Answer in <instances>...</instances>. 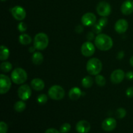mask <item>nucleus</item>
Listing matches in <instances>:
<instances>
[{
    "label": "nucleus",
    "instance_id": "1",
    "mask_svg": "<svg viewBox=\"0 0 133 133\" xmlns=\"http://www.w3.org/2000/svg\"><path fill=\"white\" fill-rule=\"evenodd\" d=\"M95 45L99 50L108 51L112 47V39L106 34H99L95 38Z\"/></svg>",
    "mask_w": 133,
    "mask_h": 133
},
{
    "label": "nucleus",
    "instance_id": "2",
    "mask_svg": "<svg viewBox=\"0 0 133 133\" xmlns=\"http://www.w3.org/2000/svg\"><path fill=\"white\" fill-rule=\"evenodd\" d=\"M102 63L97 58H92L87 64V70L90 75H97L102 70Z\"/></svg>",
    "mask_w": 133,
    "mask_h": 133
},
{
    "label": "nucleus",
    "instance_id": "3",
    "mask_svg": "<svg viewBox=\"0 0 133 133\" xmlns=\"http://www.w3.org/2000/svg\"><path fill=\"white\" fill-rule=\"evenodd\" d=\"M49 38L46 34L40 32L36 35L34 38V46L38 50H44L48 47Z\"/></svg>",
    "mask_w": 133,
    "mask_h": 133
},
{
    "label": "nucleus",
    "instance_id": "4",
    "mask_svg": "<svg viewBox=\"0 0 133 133\" xmlns=\"http://www.w3.org/2000/svg\"><path fill=\"white\" fill-rule=\"evenodd\" d=\"M11 79L13 83L17 84L24 83L27 79V74L23 69L17 68L14 69L11 74Z\"/></svg>",
    "mask_w": 133,
    "mask_h": 133
},
{
    "label": "nucleus",
    "instance_id": "5",
    "mask_svg": "<svg viewBox=\"0 0 133 133\" xmlns=\"http://www.w3.org/2000/svg\"><path fill=\"white\" fill-rule=\"evenodd\" d=\"M49 97L54 100H61L65 96V91L62 87L59 85L52 86L48 90Z\"/></svg>",
    "mask_w": 133,
    "mask_h": 133
},
{
    "label": "nucleus",
    "instance_id": "6",
    "mask_svg": "<svg viewBox=\"0 0 133 133\" xmlns=\"http://www.w3.org/2000/svg\"><path fill=\"white\" fill-rule=\"evenodd\" d=\"M11 87L10 79L4 74L0 75V94H5L7 93Z\"/></svg>",
    "mask_w": 133,
    "mask_h": 133
},
{
    "label": "nucleus",
    "instance_id": "7",
    "mask_svg": "<svg viewBox=\"0 0 133 133\" xmlns=\"http://www.w3.org/2000/svg\"><path fill=\"white\" fill-rule=\"evenodd\" d=\"M96 10L99 15L103 17H106L110 15L111 12V6L109 3L106 1H101L97 5Z\"/></svg>",
    "mask_w": 133,
    "mask_h": 133
},
{
    "label": "nucleus",
    "instance_id": "8",
    "mask_svg": "<svg viewBox=\"0 0 133 133\" xmlns=\"http://www.w3.org/2000/svg\"><path fill=\"white\" fill-rule=\"evenodd\" d=\"M81 53L86 57H89L93 55L95 53V47L90 42H86L82 45Z\"/></svg>",
    "mask_w": 133,
    "mask_h": 133
},
{
    "label": "nucleus",
    "instance_id": "9",
    "mask_svg": "<svg viewBox=\"0 0 133 133\" xmlns=\"http://www.w3.org/2000/svg\"><path fill=\"white\" fill-rule=\"evenodd\" d=\"M18 94L19 98L23 101L29 99L31 96V89L27 84L22 85L18 90Z\"/></svg>",
    "mask_w": 133,
    "mask_h": 133
},
{
    "label": "nucleus",
    "instance_id": "10",
    "mask_svg": "<svg viewBox=\"0 0 133 133\" xmlns=\"http://www.w3.org/2000/svg\"><path fill=\"white\" fill-rule=\"evenodd\" d=\"M13 17L18 21H22L26 17V11L21 6H15L11 9Z\"/></svg>",
    "mask_w": 133,
    "mask_h": 133
},
{
    "label": "nucleus",
    "instance_id": "11",
    "mask_svg": "<svg viewBox=\"0 0 133 133\" xmlns=\"http://www.w3.org/2000/svg\"><path fill=\"white\" fill-rule=\"evenodd\" d=\"M125 78L124 71L120 69L116 70L112 73L110 75V80L114 84H119L122 83Z\"/></svg>",
    "mask_w": 133,
    "mask_h": 133
},
{
    "label": "nucleus",
    "instance_id": "12",
    "mask_svg": "<svg viewBox=\"0 0 133 133\" xmlns=\"http://www.w3.org/2000/svg\"><path fill=\"white\" fill-rule=\"evenodd\" d=\"M96 16L92 12H87L82 16L81 22L85 26H92L96 23Z\"/></svg>",
    "mask_w": 133,
    "mask_h": 133
},
{
    "label": "nucleus",
    "instance_id": "13",
    "mask_svg": "<svg viewBox=\"0 0 133 133\" xmlns=\"http://www.w3.org/2000/svg\"><path fill=\"white\" fill-rule=\"evenodd\" d=\"M116 121L113 118H108L105 119L102 123V128L104 131H112L116 127Z\"/></svg>",
    "mask_w": 133,
    "mask_h": 133
},
{
    "label": "nucleus",
    "instance_id": "14",
    "mask_svg": "<svg viewBox=\"0 0 133 133\" xmlns=\"http://www.w3.org/2000/svg\"><path fill=\"white\" fill-rule=\"evenodd\" d=\"M128 22L124 19H118L116 23L115 26H114V29H115L116 31L119 34L125 32L128 29Z\"/></svg>",
    "mask_w": 133,
    "mask_h": 133
},
{
    "label": "nucleus",
    "instance_id": "15",
    "mask_svg": "<svg viewBox=\"0 0 133 133\" xmlns=\"http://www.w3.org/2000/svg\"><path fill=\"white\" fill-rule=\"evenodd\" d=\"M90 130V124L86 120H81L77 123L76 131L79 133H88Z\"/></svg>",
    "mask_w": 133,
    "mask_h": 133
},
{
    "label": "nucleus",
    "instance_id": "16",
    "mask_svg": "<svg viewBox=\"0 0 133 133\" xmlns=\"http://www.w3.org/2000/svg\"><path fill=\"white\" fill-rule=\"evenodd\" d=\"M121 11L124 15H130L133 12V1L126 0L121 6Z\"/></svg>",
    "mask_w": 133,
    "mask_h": 133
},
{
    "label": "nucleus",
    "instance_id": "17",
    "mask_svg": "<svg viewBox=\"0 0 133 133\" xmlns=\"http://www.w3.org/2000/svg\"><path fill=\"white\" fill-rule=\"evenodd\" d=\"M31 87L36 91H41L45 87V84L43 80L38 78L32 79L31 83Z\"/></svg>",
    "mask_w": 133,
    "mask_h": 133
},
{
    "label": "nucleus",
    "instance_id": "18",
    "mask_svg": "<svg viewBox=\"0 0 133 133\" xmlns=\"http://www.w3.org/2000/svg\"><path fill=\"white\" fill-rule=\"evenodd\" d=\"M82 92L77 87H74L69 92V97L71 100H77L81 96Z\"/></svg>",
    "mask_w": 133,
    "mask_h": 133
},
{
    "label": "nucleus",
    "instance_id": "19",
    "mask_svg": "<svg viewBox=\"0 0 133 133\" xmlns=\"http://www.w3.org/2000/svg\"><path fill=\"white\" fill-rule=\"evenodd\" d=\"M44 61V57L42 54L40 52H36L33 54L32 57V62L35 65L41 64Z\"/></svg>",
    "mask_w": 133,
    "mask_h": 133
},
{
    "label": "nucleus",
    "instance_id": "20",
    "mask_svg": "<svg viewBox=\"0 0 133 133\" xmlns=\"http://www.w3.org/2000/svg\"><path fill=\"white\" fill-rule=\"evenodd\" d=\"M10 55L9 49L5 45H1V51H0V59L3 61L7 59Z\"/></svg>",
    "mask_w": 133,
    "mask_h": 133
},
{
    "label": "nucleus",
    "instance_id": "21",
    "mask_svg": "<svg viewBox=\"0 0 133 133\" xmlns=\"http://www.w3.org/2000/svg\"><path fill=\"white\" fill-rule=\"evenodd\" d=\"M19 42L22 45H29L32 42V38L27 34H23L19 36Z\"/></svg>",
    "mask_w": 133,
    "mask_h": 133
},
{
    "label": "nucleus",
    "instance_id": "22",
    "mask_svg": "<svg viewBox=\"0 0 133 133\" xmlns=\"http://www.w3.org/2000/svg\"><path fill=\"white\" fill-rule=\"evenodd\" d=\"M94 84V80L90 76H86L82 79V85L86 88H90Z\"/></svg>",
    "mask_w": 133,
    "mask_h": 133
},
{
    "label": "nucleus",
    "instance_id": "23",
    "mask_svg": "<svg viewBox=\"0 0 133 133\" xmlns=\"http://www.w3.org/2000/svg\"><path fill=\"white\" fill-rule=\"evenodd\" d=\"M14 108V110L16 112H23L25 109L26 104L23 101H19L16 103Z\"/></svg>",
    "mask_w": 133,
    "mask_h": 133
},
{
    "label": "nucleus",
    "instance_id": "24",
    "mask_svg": "<svg viewBox=\"0 0 133 133\" xmlns=\"http://www.w3.org/2000/svg\"><path fill=\"white\" fill-rule=\"evenodd\" d=\"M12 65L9 62H2L0 66L1 71L5 73H9L12 70Z\"/></svg>",
    "mask_w": 133,
    "mask_h": 133
},
{
    "label": "nucleus",
    "instance_id": "25",
    "mask_svg": "<svg viewBox=\"0 0 133 133\" xmlns=\"http://www.w3.org/2000/svg\"><path fill=\"white\" fill-rule=\"evenodd\" d=\"M95 81H96V83H97V85H99V87H103L106 84V79L101 75L98 74V75H96Z\"/></svg>",
    "mask_w": 133,
    "mask_h": 133
},
{
    "label": "nucleus",
    "instance_id": "26",
    "mask_svg": "<svg viewBox=\"0 0 133 133\" xmlns=\"http://www.w3.org/2000/svg\"><path fill=\"white\" fill-rule=\"evenodd\" d=\"M116 116L119 119H122L126 116V110L123 108H119L116 112Z\"/></svg>",
    "mask_w": 133,
    "mask_h": 133
},
{
    "label": "nucleus",
    "instance_id": "27",
    "mask_svg": "<svg viewBox=\"0 0 133 133\" xmlns=\"http://www.w3.org/2000/svg\"><path fill=\"white\" fill-rule=\"evenodd\" d=\"M37 102L40 105H44L48 101V96L45 94H40L37 97Z\"/></svg>",
    "mask_w": 133,
    "mask_h": 133
},
{
    "label": "nucleus",
    "instance_id": "28",
    "mask_svg": "<svg viewBox=\"0 0 133 133\" xmlns=\"http://www.w3.org/2000/svg\"><path fill=\"white\" fill-rule=\"evenodd\" d=\"M70 129H71V125L70 123H65L61 127L60 131L61 133H67L70 132Z\"/></svg>",
    "mask_w": 133,
    "mask_h": 133
},
{
    "label": "nucleus",
    "instance_id": "29",
    "mask_svg": "<svg viewBox=\"0 0 133 133\" xmlns=\"http://www.w3.org/2000/svg\"><path fill=\"white\" fill-rule=\"evenodd\" d=\"M102 28L103 27L99 24L98 23H95L94 25H92V30H93V32H95L96 34H100V32L102 31Z\"/></svg>",
    "mask_w": 133,
    "mask_h": 133
},
{
    "label": "nucleus",
    "instance_id": "30",
    "mask_svg": "<svg viewBox=\"0 0 133 133\" xmlns=\"http://www.w3.org/2000/svg\"><path fill=\"white\" fill-rule=\"evenodd\" d=\"M8 131V126L5 122H0V133H6Z\"/></svg>",
    "mask_w": 133,
    "mask_h": 133
},
{
    "label": "nucleus",
    "instance_id": "31",
    "mask_svg": "<svg viewBox=\"0 0 133 133\" xmlns=\"http://www.w3.org/2000/svg\"><path fill=\"white\" fill-rule=\"evenodd\" d=\"M18 29L19 30V31L23 32L27 30V25H26V24L24 22H20L19 23V25H18Z\"/></svg>",
    "mask_w": 133,
    "mask_h": 133
},
{
    "label": "nucleus",
    "instance_id": "32",
    "mask_svg": "<svg viewBox=\"0 0 133 133\" xmlns=\"http://www.w3.org/2000/svg\"><path fill=\"white\" fill-rule=\"evenodd\" d=\"M98 23L102 27H105V26H106L108 23V19L106 18V17H103V18H101V19L99 20Z\"/></svg>",
    "mask_w": 133,
    "mask_h": 133
},
{
    "label": "nucleus",
    "instance_id": "33",
    "mask_svg": "<svg viewBox=\"0 0 133 133\" xmlns=\"http://www.w3.org/2000/svg\"><path fill=\"white\" fill-rule=\"evenodd\" d=\"M126 95L128 97L131 98L133 97V87H129L126 91Z\"/></svg>",
    "mask_w": 133,
    "mask_h": 133
},
{
    "label": "nucleus",
    "instance_id": "34",
    "mask_svg": "<svg viewBox=\"0 0 133 133\" xmlns=\"http://www.w3.org/2000/svg\"><path fill=\"white\" fill-rule=\"evenodd\" d=\"M83 30H84V28H83V26L81 25H77L75 27V31H76L77 33H81L83 31Z\"/></svg>",
    "mask_w": 133,
    "mask_h": 133
},
{
    "label": "nucleus",
    "instance_id": "35",
    "mask_svg": "<svg viewBox=\"0 0 133 133\" xmlns=\"http://www.w3.org/2000/svg\"><path fill=\"white\" fill-rule=\"evenodd\" d=\"M125 77L127 79H129V80H132V79H133V72L131 71H128V72L126 74Z\"/></svg>",
    "mask_w": 133,
    "mask_h": 133
},
{
    "label": "nucleus",
    "instance_id": "36",
    "mask_svg": "<svg viewBox=\"0 0 133 133\" xmlns=\"http://www.w3.org/2000/svg\"><path fill=\"white\" fill-rule=\"evenodd\" d=\"M87 39L88 40H92L94 38V32H89L88 34H87Z\"/></svg>",
    "mask_w": 133,
    "mask_h": 133
},
{
    "label": "nucleus",
    "instance_id": "37",
    "mask_svg": "<svg viewBox=\"0 0 133 133\" xmlns=\"http://www.w3.org/2000/svg\"><path fill=\"white\" fill-rule=\"evenodd\" d=\"M45 133H60V132H58L57 129H55L50 128V129H48V130H46Z\"/></svg>",
    "mask_w": 133,
    "mask_h": 133
},
{
    "label": "nucleus",
    "instance_id": "38",
    "mask_svg": "<svg viewBox=\"0 0 133 133\" xmlns=\"http://www.w3.org/2000/svg\"><path fill=\"white\" fill-rule=\"evenodd\" d=\"M123 56H124V53H123V51H120L119 53H118V58H119V59H121V58H123Z\"/></svg>",
    "mask_w": 133,
    "mask_h": 133
},
{
    "label": "nucleus",
    "instance_id": "39",
    "mask_svg": "<svg viewBox=\"0 0 133 133\" xmlns=\"http://www.w3.org/2000/svg\"><path fill=\"white\" fill-rule=\"evenodd\" d=\"M35 49H36V48H35V46H31L29 49V51L30 53H33V52H35Z\"/></svg>",
    "mask_w": 133,
    "mask_h": 133
},
{
    "label": "nucleus",
    "instance_id": "40",
    "mask_svg": "<svg viewBox=\"0 0 133 133\" xmlns=\"http://www.w3.org/2000/svg\"><path fill=\"white\" fill-rule=\"evenodd\" d=\"M130 64H131V66L133 67V56L130 58Z\"/></svg>",
    "mask_w": 133,
    "mask_h": 133
},
{
    "label": "nucleus",
    "instance_id": "41",
    "mask_svg": "<svg viewBox=\"0 0 133 133\" xmlns=\"http://www.w3.org/2000/svg\"><path fill=\"white\" fill-rule=\"evenodd\" d=\"M1 1H6V0H1Z\"/></svg>",
    "mask_w": 133,
    "mask_h": 133
}]
</instances>
